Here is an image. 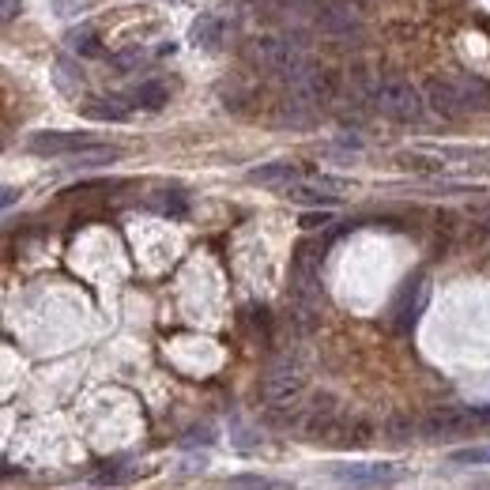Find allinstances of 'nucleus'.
<instances>
[{
	"label": "nucleus",
	"mask_w": 490,
	"mask_h": 490,
	"mask_svg": "<svg viewBox=\"0 0 490 490\" xmlns=\"http://www.w3.org/2000/svg\"><path fill=\"white\" fill-rule=\"evenodd\" d=\"M449 460H453V464H472V468H479V464H490V445H475V449H456Z\"/></svg>",
	"instance_id": "nucleus-24"
},
{
	"label": "nucleus",
	"mask_w": 490,
	"mask_h": 490,
	"mask_svg": "<svg viewBox=\"0 0 490 490\" xmlns=\"http://www.w3.org/2000/svg\"><path fill=\"white\" fill-rule=\"evenodd\" d=\"M245 317H249V325H253L256 332H261V336H272V314H268L265 305H249Z\"/></svg>",
	"instance_id": "nucleus-25"
},
{
	"label": "nucleus",
	"mask_w": 490,
	"mask_h": 490,
	"mask_svg": "<svg viewBox=\"0 0 490 490\" xmlns=\"http://www.w3.org/2000/svg\"><path fill=\"white\" fill-rule=\"evenodd\" d=\"M332 472V483H340L344 490H370V486H385V483H396L400 468L396 464H336Z\"/></svg>",
	"instance_id": "nucleus-5"
},
{
	"label": "nucleus",
	"mask_w": 490,
	"mask_h": 490,
	"mask_svg": "<svg viewBox=\"0 0 490 490\" xmlns=\"http://www.w3.org/2000/svg\"><path fill=\"white\" fill-rule=\"evenodd\" d=\"M245 57L256 72H268V75H279L283 84L295 80V75L302 68H309L314 61H309L305 45L295 42V38H283V35H265V38H253L245 45Z\"/></svg>",
	"instance_id": "nucleus-1"
},
{
	"label": "nucleus",
	"mask_w": 490,
	"mask_h": 490,
	"mask_svg": "<svg viewBox=\"0 0 490 490\" xmlns=\"http://www.w3.org/2000/svg\"><path fill=\"white\" fill-rule=\"evenodd\" d=\"M114 159H121V151L117 147H87V151H80V155H72V166H98V163H114Z\"/></svg>",
	"instance_id": "nucleus-20"
},
{
	"label": "nucleus",
	"mask_w": 490,
	"mask_h": 490,
	"mask_svg": "<svg viewBox=\"0 0 490 490\" xmlns=\"http://www.w3.org/2000/svg\"><path fill=\"white\" fill-rule=\"evenodd\" d=\"M84 114L95 117V121H125L128 117V102L125 98H98V102H91Z\"/></svg>",
	"instance_id": "nucleus-18"
},
{
	"label": "nucleus",
	"mask_w": 490,
	"mask_h": 490,
	"mask_svg": "<svg viewBox=\"0 0 490 490\" xmlns=\"http://www.w3.org/2000/svg\"><path fill=\"white\" fill-rule=\"evenodd\" d=\"M486 242H490V219H486Z\"/></svg>",
	"instance_id": "nucleus-28"
},
{
	"label": "nucleus",
	"mask_w": 490,
	"mask_h": 490,
	"mask_svg": "<svg viewBox=\"0 0 490 490\" xmlns=\"http://www.w3.org/2000/svg\"><path fill=\"white\" fill-rule=\"evenodd\" d=\"M226 490H287V486L275 479H261V475H238L226 483Z\"/></svg>",
	"instance_id": "nucleus-22"
},
{
	"label": "nucleus",
	"mask_w": 490,
	"mask_h": 490,
	"mask_svg": "<svg viewBox=\"0 0 490 490\" xmlns=\"http://www.w3.org/2000/svg\"><path fill=\"white\" fill-rule=\"evenodd\" d=\"M453 84H456V95H460V106H464V114L490 110V84L483 80V75L464 72V75H456Z\"/></svg>",
	"instance_id": "nucleus-10"
},
{
	"label": "nucleus",
	"mask_w": 490,
	"mask_h": 490,
	"mask_svg": "<svg viewBox=\"0 0 490 490\" xmlns=\"http://www.w3.org/2000/svg\"><path fill=\"white\" fill-rule=\"evenodd\" d=\"M370 106H374L381 117L400 121V125H411V121L423 117L426 102H423V95H419L415 84L400 80V75H381V80H374V87H370Z\"/></svg>",
	"instance_id": "nucleus-2"
},
{
	"label": "nucleus",
	"mask_w": 490,
	"mask_h": 490,
	"mask_svg": "<svg viewBox=\"0 0 490 490\" xmlns=\"http://www.w3.org/2000/svg\"><path fill=\"white\" fill-rule=\"evenodd\" d=\"M426 102H430V110L442 114V117H460V114H464L453 80H430V84H426Z\"/></svg>",
	"instance_id": "nucleus-11"
},
{
	"label": "nucleus",
	"mask_w": 490,
	"mask_h": 490,
	"mask_svg": "<svg viewBox=\"0 0 490 490\" xmlns=\"http://www.w3.org/2000/svg\"><path fill=\"white\" fill-rule=\"evenodd\" d=\"M355 185L347 177H332V174H309V177H298V182L287 189L291 200L298 204H336L340 196H347Z\"/></svg>",
	"instance_id": "nucleus-6"
},
{
	"label": "nucleus",
	"mask_w": 490,
	"mask_h": 490,
	"mask_svg": "<svg viewBox=\"0 0 490 490\" xmlns=\"http://www.w3.org/2000/svg\"><path fill=\"white\" fill-rule=\"evenodd\" d=\"M155 208H159L163 215H174V219H182L189 204H185V196H182V193H159V196H155Z\"/></svg>",
	"instance_id": "nucleus-23"
},
{
	"label": "nucleus",
	"mask_w": 490,
	"mask_h": 490,
	"mask_svg": "<svg viewBox=\"0 0 490 490\" xmlns=\"http://www.w3.org/2000/svg\"><path fill=\"white\" fill-rule=\"evenodd\" d=\"M328 223H332V215H328V212H321V215L314 212V215H305V219H302V226H305V230H317V226H328Z\"/></svg>",
	"instance_id": "nucleus-26"
},
{
	"label": "nucleus",
	"mask_w": 490,
	"mask_h": 490,
	"mask_svg": "<svg viewBox=\"0 0 490 490\" xmlns=\"http://www.w3.org/2000/svg\"><path fill=\"white\" fill-rule=\"evenodd\" d=\"M223 42V19L219 15H200L193 23V45L196 49H219Z\"/></svg>",
	"instance_id": "nucleus-16"
},
{
	"label": "nucleus",
	"mask_w": 490,
	"mask_h": 490,
	"mask_svg": "<svg viewBox=\"0 0 490 490\" xmlns=\"http://www.w3.org/2000/svg\"><path fill=\"white\" fill-rule=\"evenodd\" d=\"M400 166H411V170H423V174H434V170H442L445 163L437 159V155H419V151H404L400 155Z\"/></svg>",
	"instance_id": "nucleus-21"
},
{
	"label": "nucleus",
	"mask_w": 490,
	"mask_h": 490,
	"mask_svg": "<svg viewBox=\"0 0 490 490\" xmlns=\"http://www.w3.org/2000/svg\"><path fill=\"white\" fill-rule=\"evenodd\" d=\"M15 8H19V0H5V12H0V15H5V23L15 15Z\"/></svg>",
	"instance_id": "nucleus-27"
},
{
	"label": "nucleus",
	"mask_w": 490,
	"mask_h": 490,
	"mask_svg": "<svg viewBox=\"0 0 490 490\" xmlns=\"http://www.w3.org/2000/svg\"><path fill=\"white\" fill-rule=\"evenodd\" d=\"M317 27L328 31V35H347V31L358 27V12L351 5H344V0H336V5L317 12Z\"/></svg>",
	"instance_id": "nucleus-13"
},
{
	"label": "nucleus",
	"mask_w": 490,
	"mask_h": 490,
	"mask_svg": "<svg viewBox=\"0 0 490 490\" xmlns=\"http://www.w3.org/2000/svg\"><path fill=\"white\" fill-rule=\"evenodd\" d=\"M325 445H336V449H363L374 442V426L366 419H351V415H340L325 434H321Z\"/></svg>",
	"instance_id": "nucleus-7"
},
{
	"label": "nucleus",
	"mask_w": 490,
	"mask_h": 490,
	"mask_svg": "<svg viewBox=\"0 0 490 490\" xmlns=\"http://www.w3.org/2000/svg\"><path fill=\"white\" fill-rule=\"evenodd\" d=\"M426 298H430V283H426L423 275H419V291H415V298H411V283L404 287L400 305H396V328H400V332H411V325H415V317L423 314Z\"/></svg>",
	"instance_id": "nucleus-12"
},
{
	"label": "nucleus",
	"mask_w": 490,
	"mask_h": 490,
	"mask_svg": "<svg viewBox=\"0 0 490 490\" xmlns=\"http://www.w3.org/2000/svg\"><path fill=\"white\" fill-rule=\"evenodd\" d=\"M261 393H265V400H268L275 411L298 407V400H302V393H305L302 358L291 355V351L279 355V358H272V366H268V374H265V381H261Z\"/></svg>",
	"instance_id": "nucleus-3"
},
{
	"label": "nucleus",
	"mask_w": 490,
	"mask_h": 490,
	"mask_svg": "<svg viewBox=\"0 0 490 490\" xmlns=\"http://www.w3.org/2000/svg\"><path fill=\"white\" fill-rule=\"evenodd\" d=\"M249 182H256V185H275V189L287 193V189L298 182V166H291V163H268V166H256V170H249Z\"/></svg>",
	"instance_id": "nucleus-14"
},
{
	"label": "nucleus",
	"mask_w": 490,
	"mask_h": 490,
	"mask_svg": "<svg viewBox=\"0 0 490 490\" xmlns=\"http://www.w3.org/2000/svg\"><path fill=\"white\" fill-rule=\"evenodd\" d=\"M291 95L298 106H309V110H317V106H328L332 98H336V75H332L328 68H317V65H309L302 68L295 80H287Z\"/></svg>",
	"instance_id": "nucleus-4"
},
{
	"label": "nucleus",
	"mask_w": 490,
	"mask_h": 490,
	"mask_svg": "<svg viewBox=\"0 0 490 490\" xmlns=\"http://www.w3.org/2000/svg\"><path fill=\"white\" fill-rule=\"evenodd\" d=\"M381 434L389 437V442H400V445H404V442H411L415 434H423V423L411 415V411H393V415L381 423Z\"/></svg>",
	"instance_id": "nucleus-15"
},
{
	"label": "nucleus",
	"mask_w": 490,
	"mask_h": 490,
	"mask_svg": "<svg viewBox=\"0 0 490 490\" xmlns=\"http://www.w3.org/2000/svg\"><path fill=\"white\" fill-rule=\"evenodd\" d=\"M472 426H475L472 411H464V407H437V411H430L426 423H423V437H449V434H464Z\"/></svg>",
	"instance_id": "nucleus-9"
},
{
	"label": "nucleus",
	"mask_w": 490,
	"mask_h": 490,
	"mask_svg": "<svg viewBox=\"0 0 490 490\" xmlns=\"http://www.w3.org/2000/svg\"><path fill=\"white\" fill-rule=\"evenodd\" d=\"M68 49L72 54H80V57H98L102 54V42L95 31H72L68 35Z\"/></svg>",
	"instance_id": "nucleus-19"
},
{
	"label": "nucleus",
	"mask_w": 490,
	"mask_h": 490,
	"mask_svg": "<svg viewBox=\"0 0 490 490\" xmlns=\"http://www.w3.org/2000/svg\"><path fill=\"white\" fill-rule=\"evenodd\" d=\"M27 147L35 155H68V159H72V155L95 147V140L84 136V133H38V136H31Z\"/></svg>",
	"instance_id": "nucleus-8"
},
{
	"label": "nucleus",
	"mask_w": 490,
	"mask_h": 490,
	"mask_svg": "<svg viewBox=\"0 0 490 490\" xmlns=\"http://www.w3.org/2000/svg\"><path fill=\"white\" fill-rule=\"evenodd\" d=\"M166 98H170L166 84L147 80V84H140V87L133 91V106H140V110H163V106H166Z\"/></svg>",
	"instance_id": "nucleus-17"
}]
</instances>
